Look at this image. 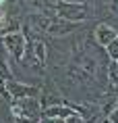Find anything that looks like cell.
<instances>
[{
	"label": "cell",
	"instance_id": "obj_1",
	"mask_svg": "<svg viewBox=\"0 0 118 123\" xmlns=\"http://www.w3.org/2000/svg\"><path fill=\"white\" fill-rule=\"evenodd\" d=\"M54 15L68 21H89L93 17V8L87 2H68V0H54Z\"/></svg>",
	"mask_w": 118,
	"mask_h": 123
},
{
	"label": "cell",
	"instance_id": "obj_2",
	"mask_svg": "<svg viewBox=\"0 0 118 123\" xmlns=\"http://www.w3.org/2000/svg\"><path fill=\"white\" fill-rule=\"evenodd\" d=\"M8 109H10V117L13 119H39L41 117V104H39V98L31 96V98H10L8 102Z\"/></svg>",
	"mask_w": 118,
	"mask_h": 123
},
{
	"label": "cell",
	"instance_id": "obj_3",
	"mask_svg": "<svg viewBox=\"0 0 118 123\" xmlns=\"http://www.w3.org/2000/svg\"><path fill=\"white\" fill-rule=\"evenodd\" d=\"M0 46L10 54L15 63H19L23 52H25L27 46V38L23 36V31H10V33H2L0 36Z\"/></svg>",
	"mask_w": 118,
	"mask_h": 123
},
{
	"label": "cell",
	"instance_id": "obj_4",
	"mask_svg": "<svg viewBox=\"0 0 118 123\" xmlns=\"http://www.w3.org/2000/svg\"><path fill=\"white\" fill-rule=\"evenodd\" d=\"M85 25L87 21H68V19H60V17H52L46 33L52 36V38H62V36H71V33L81 31Z\"/></svg>",
	"mask_w": 118,
	"mask_h": 123
},
{
	"label": "cell",
	"instance_id": "obj_5",
	"mask_svg": "<svg viewBox=\"0 0 118 123\" xmlns=\"http://www.w3.org/2000/svg\"><path fill=\"white\" fill-rule=\"evenodd\" d=\"M4 84H6V92L10 98H31V96L37 98L39 90H41V86L25 84V81H17V79H8Z\"/></svg>",
	"mask_w": 118,
	"mask_h": 123
},
{
	"label": "cell",
	"instance_id": "obj_6",
	"mask_svg": "<svg viewBox=\"0 0 118 123\" xmlns=\"http://www.w3.org/2000/svg\"><path fill=\"white\" fill-rule=\"evenodd\" d=\"M118 38V29L114 25H110V23H106V21H99L97 25H95V29H93V42L97 46H108L112 42V40Z\"/></svg>",
	"mask_w": 118,
	"mask_h": 123
},
{
	"label": "cell",
	"instance_id": "obj_7",
	"mask_svg": "<svg viewBox=\"0 0 118 123\" xmlns=\"http://www.w3.org/2000/svg\"><path fill=\"white\" fill-rule=\"evenodd\" d=\"M75 115L71 104H54V106H46L41 109V117H50V119H66V117Z\"/></svg>",
	"mask_w": 118,
	"mask_h": 123
},
{
	"label": "cell",
	"instance_id": "obj_8",
	"mask_svg": "<svg viewBox=\"0 0 118 123\" xmlns=\"http://www.w3.org/2000/svg\"><path fill=\"white\" fill-rule=\"evenodd\" d=\"M0 77L4 79V81L15 79V73L10 69V65H8V58H4V56H0Z\"/></svg>",
	"mask_w": 118,
	"mask_h": 123
},
{
	"label": "cell",
	"instance_id": "obj_9",
	"mask_svg": "<svg viewBox=\"0 0 118 123\" xmlns=\"http://www.w3.org/2000/svg\"><path fill=\"white\" fill-rule=\"evenodd\" d=\"M104 50H106V56L110 61H118V38L112 40L108 46H104Z\"/></svg>",
	"mask_w": 118,
	"mask_h": 123
},
{
	"label": "cell",
	"instance_id": "obj_10",
	"mask_svg": "<svg viewBox=\"0 0 118 123\" xmlns=\"http://www.w3.org/2000/svg\"><path fill=\"white\" fill-rule=\"evenodd\" d=\"M0 98L6 100V102H10V96H8V92H6V84H4L2 77H0Z\"/></svg>",
	"mask_w": 118,
	"mask_h": 123
},
{
	"label": "cell",
	"instance_id": "obj_11",
	"mask_svg": "<svg viewBox=\"0 0 118 123\" xmlns=\"http://www.w3.org/2000/svg\"><path fill=\"white\" fill-rule=\"evenodd\" d=\"M64 123H91V121H85V119H83V117H79L77 113H75V115H71V117H66V119H64Z\"/></svg>",
	"mask_w": 118,
	"mask_h": 123
},
{
	"label": "cell",
	"instance_id": "obj_12",
	"mask_svg": "<svg viewBox=\"0 0 118 123\" xmlns=\"http://www.w3.org/2000/svg\"><path fill=\"white\" fill-rule=\"evenodd\" d=\"M6 2L8 0H0V6H6Z\"/></svg>",
	"mask_w": 118,
	"mask_h": 123
},
{
	"label": "cell",
	"instance_id": "obj_13",
	"mask_svg": "<svg viewBox=\"0 0 118 123\" xmlns=\"http://www.w3.org/2000/svg\"><path fill=\"white\" fill-rule=\"evenodd\" d=\"M4 123H13V119H10V117H8V119H4Z\"/></svg>",
	"mask_w": 118,
	"mask_h": 123
},
{
	"label": "cell",
	"instance_id": "obj_14",
	"mask_svg": "<svg viewBox=\"0 0 118 123\" xmlns=\"http://www.w3.org/2000/svg\"><path fill=\"white\" fill-rule=\"evenodd\" d=\"M116 63H118V61H116Z\"/></svg>",
	"mask_w": 118,
	"mask_h": 123
}]
</instances>
